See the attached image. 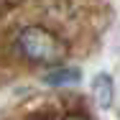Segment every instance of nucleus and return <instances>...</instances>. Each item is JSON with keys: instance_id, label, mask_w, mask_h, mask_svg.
I'll return each mask as SVG.
<instances>
[{"instance_id": "obj_1", "label": "nucleus", "mask_w": 120, "mask_h": 120, "mask_svg": "<svg viewBox=\"0 0 120 120\" xmlns=\"http://www.w3.org/2000/svg\"><path fill=\"white\" fill-rule=\"evenodd\" d=\"M15 51L31 64L59 67L67 59V44L44 26H28L15 36Z\"/></svg>"}, {"instance_id": "obj_2", "label": "nucleus", "mask_w": 120, "mask_h": 120, "mask_svg": "<svg viewBox=\"0 0 120 120\" xmlns=\"http://www.w3.org/2000/svg\"><path fill=\"white\" fill-rule=\"evenodd\" d=\"M92 92H95V100L102 105V107H107V105L112 102V82H110L107 74H100V77L95 79Z\"/></svg>"}, {"instance_id": "obj_3", "label": "nucleus", "mask_w": 120, "mask_h": 120, "mask_svg": "<svg viewBox=\"0 0 120 120\" xmlns=\"http://www.w3.org/2000/svg\"><path fill=\"white\" fill-rule=\"evenodd\" d=\"M79 79V69H69V67H61V69H54L46 74L49 84H72Z\"/></svg>"}, {"instance_id": "obj_4", "label": "nucleus", "mask_w": 120, "mask_h": 120, "mask_svg": "<svg viewBox=\"0 0 120 120\" xmlns=\"http://www.w3.org/2000/svg\"><path fill=\"white\" fill-rule=\"evenodd\" d=\"M23 0H0V18L8 13V10H13V8H18Z\"/></svg>"}, {"instance_id": "obj_5", "label": "nucleus", "mask_w": 120, "mask_h": 120, "mask_svg": "<svg viewBox=\"0 0 120 120\" xmlns=\"http://www.w3.org/2000/svg\"><path fill=\"white\" fill-rule=\"evenodd\" d=\"M64 120H87V118H84V115H67Z\"/></svg>"}]
</instances>
